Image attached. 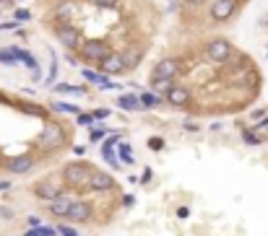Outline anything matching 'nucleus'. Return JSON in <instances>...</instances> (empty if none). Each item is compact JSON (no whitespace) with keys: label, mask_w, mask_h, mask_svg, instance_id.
Here are the masks:
<instances>
[{"label":"nucleus","mask_w":268,"mask_h":236,"mask_svg":"<svg viewBox=\"0 0 268 236\" xmlns=\"http://www.w3.org/2000/svg\"><path fill=\"white\" fill-rule=\"evenodd\" d=\"M89 174H91V166L89 164H70L65 166L63 177H65V184L70 189H86L89 187Z\"/></svg>","instance_id":"f257e3e1"},{"label":"nucleus","mask_w":268,"mask_h":236,"mask_svg":"<svg viewBox=\"0 0 268 236\" xmlns=\"http://www.w3.org/2000/svg\"><path fill=\"white\" fill-rule=\"evenodd\" d=\"M107 55H109V45L99 42V39H91V42H81V57H84L89 65H99Z\"/></svg>","instance_id":"f03ea898"},{"label":"nucleus","mask_w":268,"mask_h":236,"mask_svg":"<svg viewBox=\"0 0 268 236\" xmlns=\"http://www.w3.org/2000/svg\"><path fill=\"white\" fill-rule=\"evenodd\" d=\"M237 8H240V0H214L211 3V21L224 24L237 13Z\"/></svg>","instance_id":"7ed1b4c3"},{"label":"nucleus","mask_w":268,"mask_h":236,"mask_svg":"<svg viewBox=\"0 0 268 236\" xmlns=\"http://www.w3.org/2000/svg\"><path fill=\"white\" fill-rule=\"evenodd\" d=\"M55 36H58V42L68 50H75V47H81V31L75 29L73 24H58L55 26Z\"/></svg>","instance_id":"20e7f679"},{"label":"nucleus","mask_w":268,"mask_h":236,"mask_svg":"<svg viewBox=\"0 0 268 236\" xmlns=\"http://www.w3.org/2000/svg\"><path fill=\"white\" fill-rule=\"evenodd\" d=\"M206 52H208V60L211 62L224 65V62H229V57H232V45H229L226 39H211L208 47H206Z\"/></svg>","instance_id":"39448f33"},{"label":"nucleus","mask_w":268,"mask_h":236,"mask_svg":"<svg viewBox=\"0 0 268 236\" xmlns=\"http://www.w3.org/2000/svg\"><path fill=\"white\" fill-rule=\"evenodd\" d=\"M65 143V133L60 125H45L42 127V135H40V148L45 151H52V148H60Z\"/></svg>","instance_id":"423d86ee"},{"label":"nucleus","mask_w":268,"mask_h":236,"mask_svg":"<svg viewBox=\"0 0 268 236\" xmlns=\"http://www.w3.org/2000/svg\"><path fill=\"white\" fill-rule=\"evenodd\" d=\"M180 73V60H175V57H164L157 68H154V81H172V78Z\"/></svg>","instance_id":"0eeeda50"},{"label":"nucleus","mask_w":268,"mask_h":236,"mask_svg":"<svg viewBox=\"0 0 268 236\" xmlns=\"http://www.w3.org/2000/svg\"><path fill=\"white\" fill-rule=\"evenodd\" d=\"M112 177L107 174V171H97V169H91V174H89V187L86 189H94V192H107V189H112Z\"/></svg>","instance_id":"6e6552de"},{"label":"nucleus","mask_w":268,"mask_h":236,"mask_svg":"<svg viewBox=\"0 0 268 236\" xmlns=\"http://www.w3.org/2000/svg\"><path fill=\"white\" fill-rule=\"evenodd\" d=\"M167 101H169V106H187L190 104V91H187V86H169L167 89Z\"/></svg>","instance_id":"1a4fd4ad"},{"label":"nucleus","mask_w":268,"mask_h":236,"mask_svg":"<svg viewBox=\"0 0 268 236\" xmlns=\"http://www.w3.org/2000/svg\"><path fill=\"white\" fill-rule=\"evenodd\" d=\"M65 218H68L70 223H84V221L91 218V205H89V203H73Z\"/></svg>","instance_id":"9d476101"},{"label":"nucleus","mask_w":268,"mask_h":236,"mask_svg":"<svg viewBox=\"0 0 268 236\" xmlns=\"http://www.w3.org/2000/svg\"><path fill=\"white\" fill-rule=\"evenodd\" d=\"M34 169V159L31 156H13L8 161V171L11 174H29Z\"/></svg>","instance_id":"9b49d317"},{"label":"nucleus","mask_w":268,"mask_h":236,"mask_svg":"<svg viewBox=\"0 0 268 236\" xmlns=\"http://www.w3.org/2000/svg\"><path fill=\"white\" fill-rule=\"evenodd\" d=\"M70 205H73L70 198H65V195H58L55 200H50V216H55V218H65L68 210H70Z\"/></svg>","instance_id":"f8f14e48"},{"label":"nucleus","mask_w":268,"mask_h":236,"mask_svg":"<svg viewBox=\"0 0 268 236\" xmlns=\"http://www.w3.org/2000/svg\"><path fill=\"white\" fill-rule=\"evenodd\" d=\"M99 65H102V73H104V75L123 73V57H120V55H114V52H109V55H107Z\"/></svg>","instance_id":"ddd939ff"},{"label":"nucleus","mask_w":268,"mask_h":236,"mask_svg":"<svg viewBox=\"0 0 268 236\" xmlns=\"http://www.w3.org/2000/svg\"><path fill=\"white\" fill-rule=\"evenodd\" d=\"M34 195H36L40 200H55L58 195H60V189H58L55 184H50V182H42V184L34 187Z\"/></svg>","instance_id":"4468645a"},{"label":"nucleus","mask_w":268,"mask_h":236,"mask_svg":"<svg viewBox=\"0 0 268 236\" xmlns=\"http://www.w3.org/2000/svg\"><path fill=\"white\" fill-rule=\"evenodd\" d=\"M118 106L125 112H136V109H141V101L136 94H123V96H118Z\"/></svg>","instance_id":"2eb2a0df"},{"label":"nucleus","mask_w":268,"mask_h":236,"mask_svg":"<svg viewBox=\"0 0 268 236\" xmlns=\"http://www.w3.org/2000/svg\"><path fill=\"white\" fill-rule=\"evenodd\" d=\"M120 57H123V70H133V68L141 62V52H138V50H128V52H123Z\"/></svg>","instance_id":"dca6fc26"},{"label":"nucleus","mask_w":268,"mask_h":236,"mask_svg":"<svg viewBox=\"0 0 268 236\" xmlns=\"http://www.w3.org/2000/svg\"><path fill=\"white\" fill-rule=\"evenodd\" d=\"M138 101H141V109H154V106H162V96H157V94H141V96H138Z\"/></svg>","instance_id":"f3484780"},{"label":"nucleus","mask_w":268,"mask_h":236,"mask_svg":"<svg viewBox=\"0 0 268 236\" xmlns=\"http://www.w3.org/2000/svg\"><path fill=\"white\" fill-rule=\"evenodd\" d=\"M55 91H60V94H86L84 86H73V83H60V86H55Z\"/></svg>","instance_id":"a211bd4d"},{"label":"nucleus","mask_w":268,"mask_h":236,"mask_svg":"<svg viewBox=\"0 0 268 236\" xmlns=\"http://www.w3.org/2000/svg\"><path fill=\"white\" fill-rule=\"evenodd\" d=\"M55 112H68V114H79V106H73V104H65V101H55L52 104Z\"/></svg>","instance_id":"6ab92c4d"},{"label":"nucleus","mask_w":268,"mask_h":236,"mask_svg":"<svg viewBox=\"0 0 268 236\" xmlns=\"http://www.w3.org/2000/svg\"><path fill=\"white\" fill-rule=\"evenodd\" d=\"M58 70H60V65H58V57H55V52H52V62H50V75H47V83H55Z\"/></svg>","instance_id":"aec40b11"},{"label":"nucleus","mask_w":268,"mask_h":236,"mask_svg":"<svg viewBox=\"0 0 268 236\" xmlns=\"http://www.w3.org/2000/svg\"><path fill=\"white\" fill-rule=\"evenodd\" d=\"M104 135H107V130L102 127V125H97L91 133H89V138H91V143H99V140H104Z\"/></svg>","instance_id":"412c9836"},{"label":"nucleus","mask_w":268,"mask_h":236,"mask_svg":"<svg viewBox=\"0 0 268 236\" xmlns=\"http://www.w3.org/2000/svg\"><path fill=\"white\" fill-rule=\"evenodd\" d=\"M34 236H58V231L52 226H36L34 228Z\"/></svg>","instance_id":"4be33fe9"},{"label":"nucleus","mask_w":268,"mask_h":236,"mask_svg":"<svg viewBox=\"0 0 268 236\" xmlns=\"http://www.w3.org/2000/svg\"><path fill=\"white\" fill-rule=\"evenodd\" d=\"M70 13H73V3H60V8L55 11L58 18H65V16H70Z\"/></svg>","instance_id":"5701e85b"},{"label":"nucleus","mask_w":268,"mask_h":236,"mask_svg":"<svg viewBox=\"0 0 268 236\" xmlns=\"http://www.w3.org/2000/svg\"><path fill=\"white\" fill-rule=\"evenodd\" d=\"M29 18H31V13L26 8H16L13 11V21H29Z\"/></svg>","instance_id":"b1692460"},{"label":"nucleus","mask_w":268,"mask_h":236,"mask_svg":"<svg viewBox=\"0 0 268 236\" xmlns=\"http://www.w3.org/2000/svg\"><path fill=\"white\" fill-rule=\"evenodd\" d=\"M120 143V135H109L107 140H104V145H102V151H112L114 145H118Z\"/></svg>","instance_id":"393cba45"},{"label":"nucleus","mask_w":268,"mask_h":236,"mask_svg":"<svg viewBox=\"0 0 268 236\" xmlns=\"http://www.w3.org/2000/svg\"><path fill=\"white\" fill-rule=\"evenodd\" d=\"M120 156H123V161H125V164H133V156H130V145H128V143L120 145Z\"/></svg>","instance_id":"a878e982"},{"label":"nucleus","mask_w":268,"mask_h":236,"mask_svg":"<svg viewBox=\"0 0 268 236\" xmlns=\"http://www.w3.org/2000/svg\"><path fill=\"white\" fill-rule=\"evenodd\" d=\"M91 3L97 8H114V6H118V0H91Z\"/></svg>","instance_id":"bb28decb"},{"label":"nucleus","mask_w":268,"mask_h":236,"mask_svg":"<svg viewBox=\"0 0 268 236\" xmlns=\"http://www.w3.org/2000/svg\"><path fill=\"white\" fill-rule=\"evenodd\" d=\"M148 148L151 151H162L164 148V140L162 138H148Z\"/></svg>","instance_id":"cd10ccee"},{"label":"nucleus","mask_w":268,"mask_h":236,"mask_svg":"<svg viewBox=\"0 0 268 236\" xmlns=\"http://www.w3.org/2000/svg\"><path fill=\"white\" fill-rule=\"evenodd\" d=\"M75 122H79V125H84V127H86V125H91L94 120H91V114H81V112H79V114H75Z\"/></svg>","instance_id":"c85d7f7f"},{"label":"nucleus","mask_w":268,"mask_h":236,"mask_svg":"<svg viewBox=\"0 0 268 236\" xmlns=\"http://www.w3.org/2000/svg\"><path fill=\"white\" fill-rule=\"evenodd\" d=\"M0 62L3 65H16V60L8 55V50H0Z\"/></svg>","instance_id":"c756f323"},{"label":"nucleus","mask_w":268,"mask_h":236,"mask_svg":"<svg viewBox=\"0 0 268 236\" xmlns=\"http://www.w3.org/2000/svg\"><path fill=\"white\" fill-rule=\"evenodd\" d=\"M107 117H109L107 109H94V112H91V120H107Z\"/></svg>","instance_id":"7c9ffc66"},{"label":"nucleus","mask_w":268,"mask_h":236,"mask_svg":"<svg viewBox=\"0 0 268 236\" xmlns=\"http://www.w3.org/2000/svg\"><path fill=\"white\" fill-rule=\"evenodd\" d=\"M242 138H245V140H247L250 145H258V143H260V138H255V135H253L250 130H242Z\"/></svg>","instance_id":"2f4dec72"},{"label":"nucleus","mask_w":268,"mask_h":236,"mask_svg":"<svg viewBox=\"0 0 268 236\" xmlns=\"http://www.w3.org/2000/svg\"><path fill=\"white\" fill-rule=\"evenodd\" d=\"M55 231H58V233H63V236H79V233H75L73 228H68V226H58Z\"/></svg>","instance_id":"473e14b6"},{"label":"nucleus","mask_w":268,"mask_h":236,"mask_svg":"<svg viewBox=\"0 0 268 236\" xmlns=\"http://www.w3.org/2000/svg\"><path fill=\"white\" fill-rule=\"evenodd\" d=\"M18 21H6V24H0V31H8V29H16Z\"/></svg>","instance_id":"72a5a7b5"},{"label":"nucleus","mask_w":268,"mask_h":236,"mask_svg":"<svg viewBox=\"0 0 268 236\" xmlns=\"http://www.w3.org/2000/svg\"><path fill=\"white\" fill-rule=\"evenodd\" d=\"M26 221H29V226H31V228H36V226H42V221H40V218H36V216H29Z\"/></svg>","instance_id":"f704fd0d"},{"label":"nucleus","mask_w":268,"mask_h":236,"mask_svg":"<svg viewBox=\"0 0 268 236\" xmlns=\"http://www.w3.org/2000/svg\"><path fill=\"white\" fill-rule=\"evenodd\" d=\"M187 6H203V3H208V0H185Z\"/></svg>","instance_id":"c9c22d12"},{"label":"nucleus","mask_w":268,"mask_h":236,"mask_svg":"<svg viewBox=\"0 0 268 236\" xmlns=\"http://www.w3.org/2000/svg\"><path fill=\"white\" fill-rule=\"evenodd\" d=\"M73 153H75V156H84V153H86V148H84V145H75V148H73Z\"/></svg>","instance_id":"e433bc0d"},{"label":"nucleus","mask_w":268,"mask_h":236,"mask_svg":"<svg viewBox=\"0 0 268 236\" xmlns=\"http://www.w3.org/2000/svg\"><path fill=\"white\" fill-rule=\"evenodd\" d=\"M11 216H13V213H11L8 208H0V218H11Z\"/></svg>","instance_id":"4c0bfd02"},{"label":"nucleus","mask_w":268,"mask_h":236,"mask_svg":"<svg viewBox=\"0 0 268 236\" xmlns=\"http://www.w3.org/2000/svg\"><path fill=\"white\" fill-rule=\"evenodd\" d=\"M185 130H190V133H196V130H198V125H196V122H187V125H185Z\"/></svg>","instance_id":"58836bf2"},{"label":"nucleus","mask_w":268,"mask_h":236,"mask_svg":"<svg viewBox=\"0 0 268 236\" xmlns=\"http://www.w3.org/2000/svg\"><path fill=\"white\" fill-rule=\"evenodd\" d=\"M263 127H268V117H263V122H260V125H258L255 130H263Z\"/></svg>","instance_id":"ea45409f"},{"label":"nucleus","mask_w":268,"mask_h":236,"mask_svg":"<svg viewBox=\"0 0 268 236\" xmlns=\"http://www.w3.org/2000/svg\"><path fill=\"white\" fill-rule=\"evenodd\" d=\"M11 187V182H0V192H3V189H8Z\"/></svg>","instance_id":"a19ab883"},{"label":"nucleus","mask_w":268,"mask_h":236,"mask_svg":"<svg viewBox=\"0 0 268 236\" xmlns=\"http://www.w3.org/2000/svg\"><path fill=\"white\" fill-rule=\"evenodd\" d=\"M0 164H3V156H0Z\"/></svg>","instance_id":"79ce46f5"},{"label":"nucleus","mask_w":268,"mask_h":236,"mask_svg":"<svg viewBox=\"0 0 268 236\" xmlns=\"http://www.w3.org/2000/svg\"><path fill=\"white\" fill-rule=\"evenodd\" d=\"M0 3H6V0H0Z\"/></svg>","instance_id":"37998d69"},{"label":"nucleus","mask_w":268,"mask_h":236,"mask_svg":"<svg viewBox=\"0 0 268 236\" xmlns=\"http://www.w3.org/2000/svg\"><path fill=\"white\" fill-rule=\"evenodd\" d=\"M240 3H242V0H240Z\"/></svg>","instance_id":"c03bdc74"},{"label":"nucleus","mask_w":268,"mask_h":236,"mask_svg":"<svg viewBox=\"0 0 268 236\" xmlns=\"http://www.w3.org/2000/svg\"><path fill=\"white\" fill-rule=\"evenodd\" d=\"M265 47H268V45H265Z\"/></svg>","instance_id":"a18cd8bd"}]
</instances>
